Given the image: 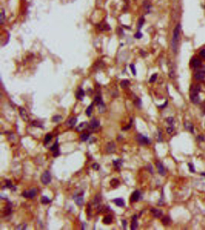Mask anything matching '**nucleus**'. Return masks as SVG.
Instances as JSON below:
<instances>
[{
    "label": "nucleus",
    "mask_w": 205,
    "mask_h": 230,
    "mask_svg": "<svg viewBox=\"0 0 205 230\" xmlns=\"http://www.w3.org/2000/svg\"><path fill=\"white\" fill-rule=\"evenodd\" d=\"M180 30H181V26L180 24H178L174 29V32H173V35L172 47L174 52H177V50H178L179 38H180Z\"/></svg>",
    "instance_id": "f257e3e1"
},
{
    "label": "nucleus",
    "mask_w": 205,
    "mask_h": 230,
    "mask_svg": "<svg viewBox=\"0 0 205 230\" xmlns=\"http://www.w3.org/2000/svg\"><path fill=\"white\" fill-rule=\"evenodd\" d=\"M200 89H201V87L199 85H195L191 89L190 97H190L191 102L194 104H198L200 101V98L199 95Z\"/></svg>",
    "instance_id": "f03ea898"
},
{
    "label": "nucleus",
    "mask_w": 205,
    "mask_h": 230,
    "mask_svg": "<svg viewBox=\"0 0 205 230\" xmlns=\"http://www.w3.org/2000/svg\"><path fill=\"white\" fill-rule=\"evenodd\" d=\"M94 103H95L99 108V112L100 113H104L105 111V105L103 101L102 98L100 95H98L95 97Z\"/></svg>",
    "instance_id": "7ed1b4c3"
},
{
    "label": "nucleus",
    "mask_w": 205,
    "mask_h": 230,
    "mask_svg": "<svg viewBox=\"0 0 205 230\" xmlns=\"http://www.w3.org/2000/svg\"><path fill=\"white\" fill-rule=\"evenodd\" d=\"M42 183L43 185H47L51 182V175L49 171L46 170L43 173L40 177Z\"/></svg>",
    "instance_id": "20e7f679"
},
{
    "label": "nucleus",
    "mask_w": 205,
    "mask_h": 230,
    "mask_svg": "<svg viewBox=\"0 0 205 230\" xmlns=\"http://www.w3.org/2000/svg\"><path fill=\"white\" fill-rule=\"evenodd\" d=\"M22 195L24 198L33 199L37 195V190L36 188H33L28 191H25L23 192Z\"/></svg>",
    "instance_id": "39448f33"
},
{
    "label": "nucleus",
    "mask_w": 205,
    "mask_h": 230,
    "mask_svg": "<svg viewBox=\"0 0 205 230\" xmlns=\"http://www.w3.org/2000/svg\"><path fill=\"white\" fill-rule=\"evenodd\" d=\"M137 140L138 142V143L141 145H146L149 144L150 143V140L149 138L146 136H144L141 134H138L137 136Z\"/></svg>",
    "instance_id": "423d86ee"
},
{
    "label": "nucleus",
    "mask_w": 205,
    "mask_h": 230,
    "mask_svg": "<svg viewBox=\"0 0 205 230\" xmlns=\"http://www.w3.org/2000/svg\"><path fill=\"white\" fill-rule=\"evenodd\" d=\"M83 195H84V192H77V194H74V196H73V198L75 200V203L79 206H81L84 204Z\"/></svg>",
    "instance_id": "0eeeda50"
},
{
    "label": "nucleus",
    "mask_w": 205,
    "mask_h": 230,
    "mask_svg": "<svg viewBox=\"0 0 205 230\" xmlns=\"http://www.w3.org/2000/svg\"><path fill=\"white\" fill-rule=\"evenodd\" d=\"M50 151H52V152H54V153H53V157H57L60 155V151H59V145L58 138H57L55 143L50 147Z\"/></svg>",
    "instance_id": "6e6552de"
},
{
    "label": "nucleus",
    "mask_w": 205,
    "mask_h": 230,
    "mask_svg": "<svg viewBox=\"0 0 205 230\" xmlns=\"http://www.w3.org/2000/svg\"><path fill=\"white\" fill-rule=\"evenodd\" d=\"M88 129H90V127H89V124L88 123V122H83L76 127V131L77 132H82V131H84Z\"/></svg>",
    "instance_id": "1a4fd4ad"
},
{
    "label": "nucleus",
    "mask_w": 205,
    "mask_h": 230,
    "mask_svg": "<svg viewBox=\"0 0 205 230\" xmlns=\"http://www.w3.org/2000/svg\"><path fill=\"white\" fill-rule=\"evenodd\" d=\"M99 125H100V122L95 117H93L91 120L90 123H89L90 129H92V130H95V129H97L99 127Z\"/></svg>",
    "instance_id": "9d476101"
},
{
    "label": "nucleus",
    "mask_w": 205,
    "mask_h": 230,
    "mask_svg": "<svg viewBox=\"0 0 205 230\" xmlns=\"http://www.w3.org/2000/svg\"><path fill=\"white\" fill-rule=\"evenodd\" d=\"M156 166L159 174L160 175L163 176H164L165 175V174H166V172H165V168H164V167L163 165V164L161 162L158 161L156 162Z\"/></svg>",
    "instance_id": "9b49d317"
},
{
    "label": "nucleus",
    "mask_w": 205,
    "mask_h": 230,
    "mask_svg": "<svg viewBox=\"0 0 205 230\" xmlns=\"http://www.w3.org/2000/svg\"><path fill=\"white\" fill-rule=\"evenodd\" d=\"M140 197V192L138 190H136L132 194L130 198V201L131 203L137 202L139 200Z\"/></svg>",
    "instance_id": "f8f14e48"
},
{
    "label": "nucleus",
    "mask_w": 205,
    "mask_h": 230,
    "mask_svg": "<svg viewBox=\"0 0 205 230\" xmlns=\"http://www.w3.org/2000/svg\"><path fill=\"white\" fill-rule=\"evenodd\" d=\"M19 113H20L21 116V117L24 121H25V122H28V114L27 112H26L25 108H22V107H20L19 108Z\"/></svg>",
    "instance_id": "ddd939ff"
},
{
    "label": "nucleus",
    "mask_w": 205,
    "mask_h": 230,
    "mask_svg": "<svg viewBox=\"0 0 205 230\" xmlns=\"http://www.w3.org/2000/svg\"><path fill=\"white\" fill-rule=\"evenodd\" d=\"M75 96L78 100H83L84 97H85V92L83 90V89H82L81 88H78V90L76 91Z\"/></svg>",
    "instance_id": "4468645a"
},
{
    "label": "nucleus",
    "mask_w": 205,
    "mask_h": 230,
    "mask_svg": "<svg viewBox=\"0 0 205 230\" xmlns=\"http://www.w3.org/2000/svg\"><path fill=\"white\" fill-rule=\"evenodd\" d=\"M123 162V161L121 159H117L116 160H114L113 161V166L116 170L119 171L122 166Z\"/></svg>",
    "instance_id": "2eb2a0df"
},
{
    "label": "nucleus",
    "mask_w": 205,
    "mask_h": 230,
    "mask_svg": "<svg viewBox=\"0 0 205 230\" xmlns=\"http://www.w3.org/2000/svg\"><path fill=\"white\" fill-rule=\"evenodd\" d=\"M116 145L113 142H109L106 146V151L108 153H112L115 152Z\"/></svg>",
    "instance_id": "dca6fc26"
},
{
    "label": "nucleus",
    "mask_w": 205,
    "mask_h": 230,
    "mask_svg": "<svg viewBox=\"0 0 205 230\" xmlns=\"http://www.w3.org/2000/svg\"><path fill=\"white\" fill-rule=\"evenodd\" d=\"M150 211H151V213L153 214V216L155 218H161L163 215V213L162 211V210L158 209H154V208H153V209H150Z\"/></svg>",
    "instance_id": "f3484780"
},
{
    "label": "nucleus",
    "mask_w": 205,
    "mask_h": 230,
    "mask_svg": "<svg viewBox=\"0 0 205 230\" xmlns=\"http://www.w3.org/2000/svg\"><path fill=\"white\" fill-rule=\"evenodd\" d=\"M195 78L198 80H201L205 78V70H200L197 71L195 74Z\"/></svg>",
    "instance_id": "a211bd4d"
},
{
    "label": "nucleus",
    "mask_w": 205,
    "mask_h": 230,
    "mask_svg": "<svg viewBox=\"0 0 205 230\" xmlns=\"http://www.w3.org/2000/svg\"><path fill=\"white\" fill-rule=\"evenodd\" d=\"M138 226V223L137 222V216L135 215L132 217V220L131 225V229L132 230H137Z\"/></svg>",
    "instance_id": "6ab92c4d"
},
{
    "label": "nucleus",
    "mask_w": 205,
    "mask_h": 230,
    "mask_svg": "<svg viewBox=\"0 0 205 230\" xmlns=\"http://www.w3.org/2000/svg\"><path fill=\"white\" fill-rule=\"evenodd\" d=\"M102 200V197L100 195H96L95 198L93 200V204L95 206V207H96L97 209H99V208L100 207V202H101Z\"/></svg>",
    "instance_id": "aec40b11"
},
{
    "label": "nucleus",
    "mask_w": 205,
    "mask_h": 230,
    "mask_svg": "<svg viewBox=\"0 0 205 230\" xmlns=\"http://www.w3.org/2000/svg\"><path fill=\"white\" fill-rule=\"evenodd\" d=\"M76 122H77V118L76 117H70L66 122V125L68 126L69 128H73L75 125Z\"/></svg>",
    "instance_id": "412c9836"
},
{
    "label": "nucleus",
    "mask_w": 205,
    "mask_h": 230,
    "mask_svg": "<svg viewBox=\"0 0 205 230\" xmlns=\"http://www.w3.org/2000/svg\"><path fill=\"white\" fill-rule=\"evenodd\" d=\"M113 202L118 207H123L125 206V202H124V200L123 198H115V199L113 200Z\"/></svg>",
    "instance_id": "4be33fe9"
},
{
    "label": "nucleus",
    "mask_w": 205,
    "mask_h": 230,
    "mask_svg": "<svg viewBox=\"0 0 205 230\" xmlns=\"http://www.w3.org/2000/svg\"><path fill=\"white\" fill-rule=\"evenodd\" d=\"M201 64L202 62H201V60H200L199 59L194 58L191 61V64L194 68L199 67L201 65Z\"/></svg>",
    "instance_id": "5701e85b"
},
{
    "label": "nucleus",
    "mask_w": 205,
    "mask_h": 230,
    "mask_svg": "<svg viewBox=\"0 0 205 230\" xmlns=\"http://www.w3.org/2000/svg\"><path fill=\"white\" fill-rule=\"evenodd\" d=\"M184 127H185V129L188 130L189 131H190L192 133H194V127H193V125L191 123H190L188 121H186L184 123Z\"/></svg>",
    "instance_id": "b1692460"
},
{
    "label": "nucleus",
    "mask_w": 205,
    "mask_h": 230,
    "mask_svg": "<svg viewBox=\"0 0 205 230\" xmlns=\"http://www.w3.org/2000/svg\"><path fill=\"white\" fill-rule=\"evenodd\" d=\"M112 222H113V217H112L111 215L106 216L102 219V222L104 224H106V225L111 224Z\"/></svg>",
    "instance_id": "393cba45"
},
{
    "label": "nucleus",
    "mask_w": 205,
    "mask_h": 230,
    "mask_svg": "<svg viewBox=\"0 0 205 230\" xmlns=\"http://www.w3.org/2000/svg\"><path fill=\"white\" fill-rule=\"evenodd\" d=\"M90 133V132H84L82 134L80 135V139L83 142H86L87 140L89 139Z\"/></svg>",
    "instance_id": "a878e982"
},
{
    "label": "nucleus",
    "mask_w": 205,
    "mask_h": 230,
    "mask_svg": "<svg viewBox=\"0 0 205 230\" xmlns=\"http://www.w3.org/2000/svg\"><path fill=\"white\" fill-rule=\"evenodd\" d=\"M119 184H120V182L119 180L117 179H113L111 181H110V185L113 188H117L119 186Z\"/></svg>",
    "instance_id": "bb28decb"
},
{
    "label": "nucleus",
    "mask_w": 205,
    "mask_h": 230,
    "mask_svg": "<svg viewBox=\"0 0 205 230\" xmlns=\"http://www.w3.org/2000/svg\"><path fill=\"white\" fill-rule=\"evenodd\" d=\"M161 222L164 226H167V225H170V222H171V219L170 218V217L167 216L163 217V219H161Z\"/></svg>",
    "instance_id": "cd10ccee"
},
{
    "label": "nucleus",
    "mask_w": 205,
    "mask_h": 230,
    "mask_svg": "<svg viewBox=\"0 0 205 230\" xmlns=\"http://www.w3.org/2000/svg\"><path fill=\"white\" fill-rule=\"evenodd\" d=\"M120 85L121 88L126 89L130 85V82L128 80H122L120 82Z\"/></svg>",
    "instance_id": "c85d7f7f"
},
{
    "label": "nucleus",
    "mask_w": 205,
    "mask_h": 230,
    "mask_svg": "<svg viewBox=\"0 0 205 230\" xmlns=\"http://www.w3.org/2000/svg\"><path fill=\"white\" fill-rule=\"evenodd\" d=\"M5 187L11 189L12 191H16V188L13 185L12 183H11V180H6V182H5Z\"/></svg>",
    "instance_id": "c756f323"
},
{
    "label": "nucleus",
    "mask_w": 205,
    "mask_h": 230,
    "mask_svg": "<svg viewBox=\"0 0 205 230\" xmlns=\"http://www.w3.org/2000/svg\"><path fill=\"white\" fill-rule=\"evenodd\" d=\"M94 103H92L90 105V106H89V107H87V108L86 109V111H85V113H86V114L89 117H90V116H91V113H92V111H93V104H94Z\"/></svg>",
    "instance_id": "7c9ffc66"
},
{
    "label": "nucleus",
    "mask_w": 205,
    "mask_h": 230,
    "mask_svg": "<svg viewBox=\"0 0 205 230\" xmlns=\"http://www.w3.org/2000/svg\"><path fill=\"white\" fill-rule=\"evenodd\" d=\"M40 201H41L42 204H48L51 202V200L49 198H48L46 196H42L40 199Z\"/></svg>",
    "instance_id": "2f4dec72"
},
{
    "label": "nucleus",
    "mask_w": 205,
    "mask_h": 230,
    "mask_svg": "<svg viewBox=\"0 0 205 230\" xmlns=\"http://www.w3.org/2000/svg\"><path fill=\"white\" fill-rule=\"evenodd\" d=\"M100 26L99 27V28H100L101 30H102V31H108V30L111 29V28H110V26H109L108 24H105V23L104 24H100Z\"/></svg>",
    "instance_id": "473e14b6"
},
{
    "label": "nucleus",
    "mask_w": 205,
    "mask_h": 230,
    "mask_svg": "<svg viewBox=\"0 0 205 230\" xmlns=\"http://www.w3.org/2000/svg\"><path fill=\"white\" fill-rule=\"evenodd\" d=\"M167 122L168 124L170 125V127H174V119L173 117H168L166 119Z\"/></svg>",
    "instance_id": "72a5a7b5"
},
{
    "label": "nucleus",
    "mask_w": 205,
    "mask_h": 230,
    "mask_svg": "<svg viewBox=\"0 0 205 230\" xmlns=\"http://www.w3.org/2000/svg\"><path fill=\"white\" fill-rule=\"evenodd\" d=\"M62 116H60V115H55V116H54L53 117H52V122H58L62 119Z\"/></svg>",
    "instance_id": "f704fd0d"
},
{
    "label": "nucleus",
    "mask_w": 205,
    "mask_h": 230,
    "mask_svg": "<svg viewBox=\"0 0 205 230\" xmlns=\"http://www.w3.org/2000/svg\"><path fill=\"white\" fill-rule=\"evenodd\" d=\"M52 138H53V136L50 134H47L46 135L45 137V139H44V142H45V144H47V143H49L51 140Z\"/></svg>",
    "instance_id": "c9c22d12"
},
{
    "label": "nucleus",
    "mask_w": 205,
    "mask_h": 230,
    "mask_svg": "<svg viewBox=\"0 0 205 230\" xmlns=\"http://www.w3.org/2000/svg\"><path fill=\"white\" fill-rule=\"evenodd\" d=\"M144 18H143V17H142V18H141L140 19H139L138 22V25H137L138 26H137V27H138V29L139 30H140V29H141V28L143 26V24H144Z\"/></svg>",
    "instance_id": "e433bc0d"
},
{
    "label": "nucleus",
    "mask_w": 205,
    "mask_h": 230,
    "mask_svg": "<svg viewBox=\"0 0 205 230\" xmlns=\"http://www.w3.org/2000/svg\"><path fill=\"white\" fill-rule=\"evenodd\" d=\"M1 24L3 25L4 24V22H5V11H4V10H2L1 11Z\"/></svg>",
    "instance_id": "4c0bfd02"
},
{
    "label": "nucleus",
    "mask_w": 205,
    "mask_h": 230,
    "mask_svg": "<svg viewBox=\"0 0 205 230\" xmlns=\"http://www.w3.org/2000/svg\"><path fill=\"white\" fill-rule=\"evenodd\" d=\"M188 166L189 170V171H191L193 173H195V167H194V166L192 164V163H190V162L188 163Z\"/></svg>",
    "instance_id": "58836bf2"
},
{
    "label": "nucleus",
    "mask_w": 205,
    "mask_h": 230,
    "mask_svg": "<svg viewBox=\"0 0 205 230\" xmlns=\"http://www.w3.org/2000/svg\"><path fill=\"white\" fill-rule=\"evenodd\" d=\"M31 125H32V126H34V127H38V128H43V126H42V125L41 123H40V122H38V121H34V122H33Z\"/></svg>",
    "instance_id": "ea45409f"
},
{
    "label": "nucleus",
    "mask_w": 205,
    "mask_h": 230,
    "mask_svg": "<svg viewBox=\"0 0 205 230\" xmlns=\"http://www.w3.org/2000/svg\"><path fill=\"white\" fill-rule=\"evenodd\" d=\"M164 192L163 191H162V194L161 195V198L159 199V202H158V205L162 206L163 204H164Z\"/></svg>",
    "instance_id": "a19ab883"
},
{
    "label": "nucleus",
    "mask_w": 205,
    "mask_h": 230,
    "mask_svg": "<svg viewBox=\"0 0 205 230\" xmlns=\"http://www.w3.org/2000/svg\"><path fill=\"white\" fill-rule=\"evenodd\" d=\"M156 78H157V74H153L150 77V79H149V82L150 83H153L156 81Z\"/></svg>",
    "instance_id": "79ce46f5"
},
{
    "label": "nucleus",
    "mask_w": 205,
    "mask_h": 230,
    "mask_svg": "<svg viewBox=\"0 0 205 230\" xmlns=\"http://www.w3.org/2000/svg\"><path fill=\"white\" fill-rule=\"evenodd\" d=\"M129 67H130V69L131 70V71L132 73V74L134 75V76H135V75H136V69H135V65H134V64H131Z\"/></svg>",
    "instance_id": "37998d69"
},
{
    "label": "nucleus",
    "mask_w": 205,
    "mask_h": 230,
    "mask_svg": "<svg viewBox=\"0 0 205 230\" xmlns=\"http://www.w3.org/2000/svg\"><path fill=\"white\" fill-rule=\"evenodd\" d=\"M143 37V34L140 32H137V33H135V34L134 35V37L136 38V39H141V37Z\"/></svg>",
    "instance_id": "c03bdc74"
},
{
    "label": "nucleus",
    "mask_w": 205,
    "mask_h": 230,
    "mask_svg": "<svg viewBox=\"0 0 205 230\" xmlns=\"http://www.w3.org/2000/svg\"><path fill=\"white\" fill-rule=\"evenodd\" d=\"M132 120L131 119V122H130V123H129V125H128V126H126V127H125V128H123L122 129V130L123 131H126V130H128V129H129V128H131V126H132Z\"/></svg>",
    "instance_id": "a18cd8bd"
},
{
    "label": "nucleus",
    "mask_w": 205,
    "mask_h": 230,
    "mask_svg": "<svg viewBox=\"0 0 205 230\" xmlns=\"http://www.w3.org/2000/svg\"><path fill=\"white\" fill-rule=\"evenodd\" d=\"M174 127H168L167 129V132L168 134H171L172 133L173 131H174Z\"/></svg>",
    "instance_id": "49530a36"
},
{
    "label": "nucleus",
    "mask_w": 205,
    "mask_h": 230,
    "mask_svg": "<svg viewBox=\"0 0 205 230\" xmlns=\"http://www.w3.org/2000/svg\"><path fill=\"white\" fill-rule=\"evenodd\" d=\"M92 167L94 170H98L99 169V165L98 163H95L92 165Z\"/></svg>",
    "instance_id": "de8ad7c7"
},
{
    "label": "nucleus",
    "mask_w": 205,
    "mask_h": 230,
    "mask_svg": "<svg viewBox=\"0 0 205 230\" xmlns=\"http://www.w3.org/2000/svg\"><path fill=\"white\" fill-rule=\"evenodd\" d=\"M144 5L145 7V9H146V10H149L150 8L151 7L150 4L148 1H146V4H144Z\"/></svg>",
    "instance_id": "09e8293b"
},
{
    "label": "nucleus",
    "mask_w": 205,
    "mask_h": 230,
    "mask_svg": "<svg viewBox=\"0 0 205 230\" xmlns=\"http://www.w3.org/2000/svg\"><path fill=\"white\" fill-rule=\"evenodd\" d=\"M147 169H148V170L149 171V172H150L151 174H153V167H152V165H150V164H149V166H147Z\"/></svg>",
    "instance_id": "8fccbe9b"
},
{
    "label": "nucleus",
    "mask_w": 205,
    "mask_h": 230,
    "mask_svg": "<svg viewBox=\"0 0 205 230\" xmlns=\"http://www.w3.org/2000/svg\"><path fill=\"white\" fill-rule=\"evenodd\" d=\"M26 224H23V225H19V226H18L17 228L19 229V230H25L26 229Z\"/></svg>",
    "instance_id": "3c124183"
},
{
    "label": "nucleus",
    "mask_w": 205,
    "mask_h": 230,
    "mask_svg": "<svg viewBox=\"0 0 205 230\" xmlns=\"http://www.w3.org/2000/svg\"><path fill=\"white\" fill-rule=\"evenodd\" d=\"M200 55L201 57L205 59V49H203V50H201L200 51Z\"/></svg>",
    "instance_id": "603ef678"
},
{
    "label": "nucleus",
    "mask_w": 205,
    "mask_h": 230,
    "mask_svg": "<svg viewBox=\"0 0 205 230\" xmlns=\"http://www.w3.org/2000/svg\"><path fill=\"white\" fill-rule=\"evenodd\" d=\"M197 139L199 140V141H200V142H203V141H205V137L204 136H199L197 137Z\"/></svg>",
    "instance_id": "864d4df0"
},
{
    "label": "nucleus",
    "mask_w": 205,
    "mask_h": 230,
    "mask_svg": "<svg viewBox=\"0 0 205 230\" xmlns=\"http://www.w3.org/2000/svg\"><path fill=\"white\" fill-rule=\"evenodd\" d=\"M87 215L89 216H90V211H91V207H90V204H89V206H88V207H87Z\"/></svg>",
    "instance_id": "5fc2aeb1"
},
{
    "label": "nucleus",
    "mask_w": 205,
    "mask_h": 230,
    "mask_svg": "<svg viewBox=\"0 0 205 230\" xmlns=\"http://www.w3.org/2000/svg\"><path fill=\"white\" fill-rule=\"evenodd\" d=\"M158 132H159V137H158V142H162V132L158 130Z\"/></svg>",
    "instance_id": "6e6d98bb"
},
{
    "label": "nucleus",
    "mask_w": 205,
    "mask_h": 230,
    "mask_svg": "<svg viewBox=\"0 0 205 230\" xmlns=\"http://www.w3.org/2000/svg\"><path fill=\"white\" fill-rule=\"evenodd\" d=\"M122 224H123V226L124 229L126 228V225H127V222L126 220H122Z\"/></svg>",
    "instance_id": "4d7b16f0"
},
{
    "label": "nucleus",
    "mask_w": 205,
    "mask_h": 230,
    "mask_svg": "<svg viewBox=\"0 0 205 230\" xmlns=\"http://www.w3.org/2000/svg\"><path fill=\"white\" fill-rule=\"evenodd\" d=\"M135 102H136V103H135V104L136 106L138 107V106H141V101H140V100H136V101H135Z\"/></svg>",
    "instance_id": "13d9d810"
},
{
    "label": "nucleus",
    "mask_w": 205,
    "mask_h": 230,
    "mask_svg": "<svg viewBox=\"0 0 205 230\" xmlns=\"http://www.w3.org/2000/svg\"><path fill=\"white\" fill-rule=\"evenodd\" d=\"M167 103H168V101H167L166 102L164 103V104H163V105H162L161 106H158V107H159V108H164V107H165V106H167Z\"/></svg>",
    "instance_id": "bf43d9fd"
},
{
    "label": "nucleus",
    "mask_w": 205,
    "mask_h": 230,
    "mask_svg": "<svg viewBox=\"0 0 205 230\" xmlns=\"http://www.w3.org/2000/svg\"><path fill=\"white\" fill-rule=\"evenodd\" d=\"M201 175L204 176L205 177V173H201Z\"/></svg>",
    "instance_id": "052dcab7"
}]
</instances>
